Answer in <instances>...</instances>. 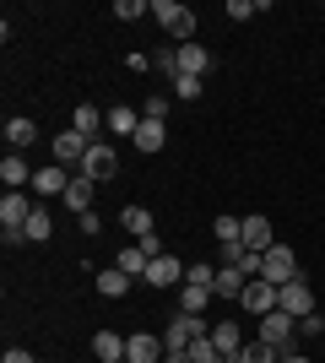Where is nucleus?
<instances>
[{
    "mask_svg": "<svg viewBox=\"0 0 325 363\" xmlns=\"http://www.w3.org/2000/svg\"><path fill=\"white\" fill-rule=\"evenodd\" d=\"M0 363H38V358H33L28 347H6V358H0Z\"/></svg>",
    "mask_w": 325,
    "mask_h": 363,
    "instance_id": "36",
    "label": "nucleus"
},
{
    "mask_svg": "<svg viewBox=\"0 0 325 363\" xmlns=\"http://www.w3.org/2000/svg\"><path fill=\"white\" fill-rule=\"evenodd\" d=\"M125 288H130V277H125L120 266H108V272H98V293H103V298H125Z\"/></svg>",
    "mask_w": 325,
    "mask_h": 363,
    "instance_id": "24",
    "label": "nucleus"
},
{
    "mask_svg": "<svg viewBox=\"0 0 325 363\" xmlns=\"http://www.w3.org/2000/svg\"><path fill=\"white\" fill-rule=\"evenodd\" d=\"M261 342H266V347H277V352H293V342H298V320H293V315H282V309L261 315Z\"/></svg>",
    "mask_w": 325,
    "mask_h": 363,
    "instance_id": "2",
    "label": "nucleus"
},
{
    "mask_svg": "<svg viewBox=\"0 0 325 363\" xmlns=\"http://www.w3.org/2000/svg\"><path fill=\"white\" fill-rule=\"evenodd\" d=\"M185 282H195V288H212V282H217V266L195 260V266H185Z\"/></svg>",
    "mask_w": 325,
    "mask_h": 363,
    "instance_id": "32",
    "label": "nucleus"
},
{
    "mask_svg": "<svg viewBox=\"0 0 325 363\" xmlns=\"http://www.w3.org/2000/svg\"><path fill=\"white\" fill-rule=\"evenodd\" d=\"M239 363H282L277 347H266V342H249L244 352H239Z\"/></svg>",
    "mask_w": 325,
    "mask_h": 363,
    "instance_id": "29",
    "label": "nucleus"
},
{
    "mask_svg": "<svg viewBox=\"0 0 325 363\" xmlns=\"http://www.w3.org/2000/svg\"><path fill=\"white\" fill-rule=\"evenodd\" d=\"M244 250H271V223L266 217H244Z\"/></svg>",
    "mask_w": 325,
    "mask_h": 363,
    "instance_id": "20",
    "label": "nucleus"
},
{
    "mask_svg": "<svg viewBox=\"0 0 325 363\" xmlns=\"http://www.w3.org/2000/svg\"><path fill=\"white\" fill-rule=\"evenodd\" d=\"M277 309H282V315H293V320L314 315V293H309V282H304V277L282 282V288H277Z\"/></svg>",
    "mask_w": 325,
    "mask_h": 363,
    "instance_id": "4",
    "label": "nucleus"
},
{
    "mask_svg": "<svg viewBox=\"0 0 325 363\" xmlns=\"http://www.w3.org/2000/svg\"><path fill=\"white\" fill-rule=\"evenodd\" d=\"M93 147H98V141H87L81 130H60V136H55V163H60V168L87 163V152H93Z\"/></svg>",
    "mask_w": 325,
    "mask_h": 363,
    "instance_id": "6",
    "label": "nucleus"
},
{
    "mask_svg": "<svg viewBox=\"0 0 325 363\" xmlns=\"http://www.w3.org/2000/svg\"><path fill=\"white\" fill-rule=\"evenodd\" d=\"M125 358H130V363H163V358H169V347H163V336L136 331V336H125Z\"/></svg>",
    "mask_w": 325,
    "mask_h": 363,
    "instance_id": "7",
    "label": "nucleus"
},
{
    "mask_svg": "<svg viewBox=\"0 0 325 363\" xmlns=\"http://www.w3.org/2000/svg\"><path fill=\"white\" fill-rule=\"evenodd\" d=\"M249 309V315H271L277 309V282H266V277H249V288H244V298H239Z\"/></svg>",
    "mask_w": 325,
    "mask_h": 363,
    "instance_id": "8",
    "label": "nucleus"
},
{
    "mask_svg": "<svg viewBox=\"0 0 325 363\" xmlns=\"http://www.w3.org/2000/svg\"><path fill=\"white\" fill-rule=\"evenodd\" d=\"M190 363H222V352H217V342L212 336H201V342H190V352H185Z\"/></svg>",
    "mask_w": 325,
    "mask_h": 363,
    "instance_id": "28",
    "label": "nucleus"
},
{
    "mask_svg": "<svg viewBox=\"0 0 325 363\" xmlns=\"http://www.w3.org/2000/svg\"><path fill=\"white\" fill-rule=\"evenodd\" d=\"M28 217H33L28 190H6V201H0V228H6V233H22V228H28Z\"/></svg>",
    "mask_w": 325,
    "mask_h": 363,
    "instance_id": "5",
    "label": "nucleus"
},
{
    "mask_svg": "<svg viewBox=\"0 0 325 363\" xmlns=\"http://www.w3.org/2000/svg\"><path fill=\"white\" fill-rule=\"evenodd\" d=\"M212 71V55L201 44H179V76H206Z\"/></svg>",
    "mask_w": 325,
    "mask_h": 363,
    "instance_id": "16",
    "label": "nucleus"
},
{
    "mask_svg": "<svg viewBox=\"0 0 325 363\" xmlns=\"http://www.w3.org/2000/svg\"><path fill=\"white\" fill-rule=\"evenodd\" d=\"M103 125H108V130H114V136H136L141 114H136V108H130V104H114V108H108V114H103Z\"/></svg>",
    "mask_w": 325,
    "mask_h": 363,
    "instance_id": "17",
    "label": "nucleus"
},
{
    "mask_svg": "<svg viewBox=\"0 0 325 363\" xmlns=\"http://www.w3.org/2000/svg\"><path fill=\"white\" fill-rule=\"evenodd\" d=\"M76 223H81V233H103V223H98V212H81Z\"/></svg>",
    "mask_w": 325,
    "mask_h": 363,
    "instance_id": "37",
    "label": "nucleus"
},
{
    "mask_svg": "<svg viewBox=\"0 0 325 363\" xmlns=\"http://www.w3.org/2000/svg\"><path fill=\"white\" fill-rule=\"evenodd\" d=\"M179 277H185V266H179L173 255H157L152 266H147V282H152V288H173Z\"/></svg>",
    "mask_w": 325,
    "mask_h": 363,
    "instance_id": "13",
    "label": "nucleus"
},
{
    "mask_svg": "<svg viewBox=\"0 0 325 363\" xmlns=\"http://www.w3.org/2000/svg\"><path fill=\"white\" fill-rule=\"evenodd\" d=\"M130 141H136L141 152H163V147H169V125H157V120H141V125H136V136H130Z\"/></svg>",
    "mask_w": 325,
    "mask_h": 363,
    "instance_id": "15",
    "label": "nucleus"
},
{
    "mask_svg": "<svg viewBox=\"0 0 325 363\" xmlns=\"http://www.w3.org/2000/svg\"><path fill=\"white\" fill-rule=\"evenodd\" d=\"M212 233H217V244H239V239H244V217H228V212H222L212 223Z\"/></svg>",
    "mask_w": 325,
    "mask_h": 363,
    "instance_id": "26",
    "label": "nucleus"
},
{
    "mask_svg": "<svg viewBox=\"0 0 325 363\" xmlns=\"http://www.w3.org/2000/svg\"><path fill=\"white\" fill-rule=\"evenodd\" d=\"M22 233H28L33 244H38V239H49V233H55V223H49V212H38V206H33V217H28V228H22Z\"/></svg>",
    "mask_w": 325,
    "mask_h": 363,
    "instance_id": "30",
    "label": "nucleus"
},
{
    "mask_svg": "<svg viewBox=\"0 0 325 363\" xmlns=\"http://www.w3.org/2000/svg\"><path fill=\"white\" fill-rule=\"evenodd\" d=\"M93 352H98L103 363H120V358H125V336H114V331H98V336H93Z\"/></svg>",
    "mask_w": 325,
    "mask_h": 363,
    "instance_id": "23",
    "label": "nucleus"
},
{
    "mask_svg": "<svg viewBox=\"0 0 325 363\" xmlns=\"http://www.w3.org/2000/svg\"><path fill=\"white\" fill-rule=\"evenodd\" d=\"M169 98H147V104H141V120H157V125H163V120H169Z\"/></svg>",
    "mask_w": 325,
    "mask_h": 363,
    "instance_id": "34",
    "label": "nucleus"
},
{
    "mask_svg": "<svg viewBox=\"0 0 325 363\" xmlns=\"http://www.w3.org/2000/svg\"><path fill=\"white\" fill-rule=\"evenodd\" d=\"M114 16H120V22H141V16H152V6H136V0H114Z\"/></svg>",
    "mask_w": 325,
    "mask_h": 363,
    "instance_id": "33",
    "label": "nucleus"
},
{
    "mask_svg": "<svg viewBox=\"0 0 325 363\" xmlns=\"http://www.w3.org/2000/svg\"><path fill=\"white\" fill-rule=\"evenodd\" d=\"M93 190H98V179H87V174H81V179H71V190H65L60 201L81 217V212H93Z\"/></svg>",
    "mask_w": 325,
    "mask_h": 363,
    "instance_id": "14",
    "label": "nucleus"
},
{
    "mask_svg": "<svg viewBox=\"0 0 325 363\" xmlns=\"http://www.w3.org/2000/svg\"><path fill=\"white\" fill-rule=\"evenodd\" d=\"M71 130H81L87 141H98V108H93V104H76V114H71Z\"/></svg>",
    "mask_w": 325,
    "mask_h": 363,
    "instance_id": "27",
    "label": "nucleus"
},
{
    "mask_svg": "<svg viewBox=\"0 0 325 363\" xmlns=\"http://www.w3.org/2000/svg\"><path fill=\"white\" fill-rule=\"evenodd\" d=\"M173 98H179V104H195V98H201V76H173Z\"/></svg>",
    "mask_w": 325,
    "mask_h": 363,
    "instance_id": "31",
    "label": "nucleus"
},
{
    "mask_svg": "<svg viewBox=\"0 0 325 363\" xmlns=\"http://www.w3.org/2000/svg\"><path fill=\"white\" fill-rule=\"evenodd\" d=\"M125 233H136V239H147V233H152V212H147V206H125Z\"/></svg>",
    "mask_w": 325,
    "mask_h": 363,
    "instance_id": "25",
    "label": "nucleus"
},
{
    "mask_svg": "<svg viewBox=\"0 0 325 363\" xmlns=\"http://www.w3.org/2000/svg\"><path fill=\"white\" fill-rule=\"evenodd\" d=\"M81 174H87V179H114V174H120V157H114V147H103V141H98V147L87 152Z\"/></svg>",
    "mask_w": 325,
    "mask_h": 363,
    "instance_id": "10",
    "label": "nucleus"
},
{
    "mask_svg": "<svg viewBox=\"0 0 325 363\" xmlns=\"http://www.w3.org/2000/svg\"><path fill=\"white\" fill-rule=\"evenodd\" d=\"M185 363H190V358H185Z\"/></svg>",
    "mask_w": 325,
    "mask_h": 363,
    "instance_id": "40",
    "label": "nucleus"
},
{
    "mask_svg": "<svg viewBox=\"0 0 325 363\" xmlns=\"http://www.w3.org/2000/svg\"><path fill=\"white\" fill-rule=\"evenodd\" d=\"M6 141H11V152L33 147V141H38V125H33V120H22V114H16V120H6Z\"/></svg>",
    "mask_w": 325,
    "mask_h": 363,
    "instance_id": "22",
    "label": "nucleus"
},
{
    "mask_svg": "<svg viewBox=\"0 0 325 363\" xmlns=\"http://www.w3.org/2000/svg\"><path fill=\"white\" fill-rule=\"evenodd\" d=\"M152 16L169 28V38L195 44V38H190V33H195V11H190V6H179V0H152Z\"/></svg>",
    "mask_w": 325,
    "mask_h": 363,
    "instance_id": "1",
    "label": "nucleus"
},
{
    "mask_svg": "<svg viewBox=\"0 0 325 363\" xmlns=\"http://www.w3.org/2000/svg\"><path fill=\"white\" fill-rule=\"evenodd\" d=\"M249 16H261L255 0H228V22H249Z\"/></svg>",
    "mask_w": 325,
    "mask_h": 363,
    "instance_id": "35",
    "label": "nucleus"
},
{
    "mask_svg": "<svg viewBox=\"0 0 325 363\" xmlns=\"http://www.w3.org/2000/svg\"><path fill=\"white\" fill-rule=\"evenodd\" d=\"M0 179L11 184H33V168H28V157H22V152H6V163H0Z\"/></svg>",
    "mask_w": 325,
    "mask_h": 363,
    "instance_id": "18",
    "label": "nucleus"
},
{
    "mask_svg": "<svg viewBox=\"0 0 325 363\" xmlns=\"http://www.w3.org/2000/svg\"><path fill=\"white\" fill-rule=\"evenodd\" d=\"M114 266H120L125 277H147V266H152V255H147L141 244H125V250H120V260H114Z\"/></svg>",
    "mask_w": 325,
    "mask_h": 363,
    "instance_id": "19",
    "label": "nucleus"
},
{
    "mask_svg": "<svg viewBox=\"0 0 325 363\" xmlns=\"http://www.w3.org/2000/svg\"><path fill=\"white\" fill-rule=\"evenodd\" d=\"M120 363H130V358H120Z\"/></svg>",
    "mask_w": 325,
    "mask_h": 363,
    "instance_id": "39",
    "label": "nucleus"
},
{
    "mask_svg": "<svg viewBox=\"0 0 325 363\" xmlns=\"http://www.w3.org/2000/svg\"><path fill=\"white\" fill-rule=\"evenodd\" d=\"M217 293L212 288H195V282H185V293H179V315H206V303H212Z\"/></svg>",
    "mask_w": 325,
    "mask_h": 363,
    "instance_id": "21",
    "label": "nucleus"
},
{
    "mask_svg": "<svg viewBox=\"0 0 325 363\" xmlns=\"http://www.w3.org/2000/svg\"><path fill=\"white\" fill-rule=\"evenodd\" d=\"M71 190V179H65V168H33V196H65Z\"/></svg>",
    "mask_w": 325,
    "mask_h": 363,
    "instance_id": "11",
    "label": "nucleus"
},
{
    "mask_svg": "<svg viewBox=\"0 0 325 363\" xmlns=\"http://www.w3.org/2000/svg\"><path fill=\"white\" fill-rule=\"evenodd\" d=\"M212 342H217V352H222V363H239V352H244V331H239V320H217Z\"/></svg>",
    "mask_w": 325,
    "mask_h": 363,
    "instance_id": "9",
    "label": "nucleus"
},
{
    "mask_svg": "<svg viewBox=\"0 0 325 363\" xmlns=\"http://www.w3.org/2000/svg\"><path fill=\"white\" fill-rule=\"evenodd\" d=\"M282 363H309V358H304V352H282Z\"/></svg>",
    "mask_w": 325,
    "mask_h": 363,
    "instance_id": "38",
    "label": "nucleus"
},
{
    "mask_svg": "<svg viewBox=\"0 0 325 363\" xmlns=\"http://www.w3.org/2000/svg\"><path fill=\"white\" fill-rule=\"evenodd\" d=\"M261 277H266V282H277V288H282V282H293V277H298V255L287 250V244H271V250L261 255Z\"/></svg>",
    "mask_w": 325,
    "mask_h": 363,
    "instance_id": "3",
    "label": "nucleus"
},
{
    "mask_svg": "<svg viewBox=\"0 0 325 363\" xmlns=\"http://www.w3.org/2000/svg\"><path fill=\"white\" fill-rule=\"evenodd\" d=\"M244 288H249V277L239 266H217V282H212L217 298H244Z\"/></svg>",
    "mask_w": 325,
    "mask_h": 363,
    "instance_id": "12",
    "label": "nucleus"
}]
</instances>
